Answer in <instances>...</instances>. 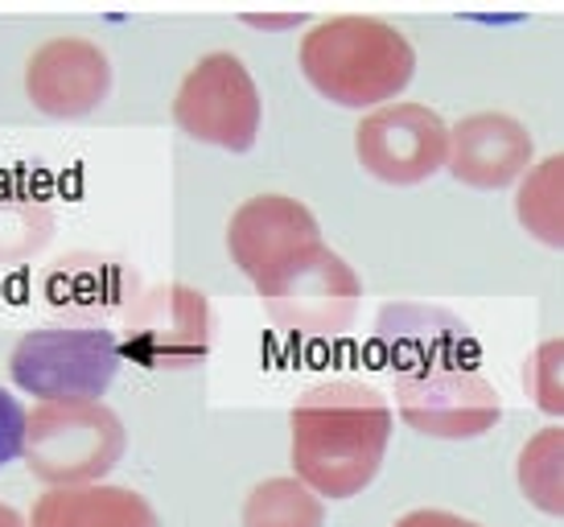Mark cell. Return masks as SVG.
<instances>
[{
    "mask_svg": "<svg viewBox=\"0 0 564 527\" xmlns=\"http://www.w3.org/2000/svg\"><path fill=\"white\" fill-rule=\"evenodd\" d=\"M392 404L355 379H334L301 391L289 412L293 478L322 498H355L376 482L392 445Z\"/></svg>",
    "mask_w": 564,
    "mask_h": 527,
    "instance_id": "obj_1",
    "label": "cell"
},
{
    "mask_svg": "<svg viewBox=\"0 0 564 527\" xmlns=\"http://www.w3.org/2000/svg\"><path fill=\"white\" fill-rule=\"evenodd\" d=\"M301 75L317 95L350 111L388 108L416 75V50L383 17L343 13L301 37Z\"/></svg>",
    "mask_w": 564,
    "mask_h": 527,
    "instance_id": "obj_2",
    "label": "cell"
},
{
    "mask_svg": "<svg viewBox=\"0 0 564 527\" xmlns=\"http://www.w3.org/2000/svg\"><path fill=\"white\" fill-rule=\"evenodd\" d=\"M124 420L104 400H37L25 424V462L30 474L50 491L104 482L124 458Z\"/></svg>",
    "mask_w": 564,
    "mask_h": 527,
    "instance_id": "obj_3",
    "label": "cell"
},
{
    "mask_svg": "<svg viewBox=\"0 0 564 527\" xmlns=\"http://www.w3.org/2000/svg\"><path fill=\"white\" fill-rule=\"evenodd\" d=\"M120 338L99 326H46L21 334L9 375L37 400H99L120 375Z\"/></svg>",
    "mask_w": 564,
    "mask_h": 527,
    "instance_id": "obj_4",
    "label": "cell"
},
{
    "mask_svg": "<svg viewBox=\"0 0 564 527\" xmlns=\"http://www.w3.org/2000/svg\"><path fill=\"white\" fill-rule=\"evenodd\" d=\"M272 326L301 338H334L346 334L362 301V280L326 239L305 248L276 277L256 284Z\"/></svg>",
    "mask_w": 564,
    "mask_h": 527,
    "instance_id": "obj_5",
    "label": "cell"
},
{
    "mask_svg": "<svg viewBox=\"0 0 564 527\" xmlns=\"http://www.w3.org/2000/svg\"><path fill=\"white\" fill-rule=\"evenodd\" d=\"M260 87L243 58L227 50L198 58L173 95V125L198 144H215L227 153H248L260 137Z\"/></svg>",
    "mask_w": 564,
    "mask_h": 527,
    "instance_id": "obj_6",
    "label": "cell"
},
{
    "mask_svg": "<svg viewBox=\"0 0 564 527\" xmlns=\"http://www.w3.org/2000/svg\"><path fill=\"white\" fill-rule=\"evenodd\" d=\"M210 301L189 284H158L124 313L120 351L149 372H186L210 355Z\"/></svg>",
    "mask_w": 564,
    "mask_h": 527,
    "instance_id": "obj_7",
    "label": "cell"
},
{
    "mask_svg": "<svg viewBox=\"0 0 564 527\" xmlns=\"http://www.w3.org/2000/svg\"><path fill=\"white\" fill-rule=\"evenodd\" d=\"M355 153L371 178L388 186L429 182L449 161V125L424 104H388L355 128Z\"/></svg>",
    "mask_w": 564,
    "mask_h": 527,
    "instance_id": "obj_8",
    "label": "cell"
},
{
    "mask_svg": "<svg viewBox=\"0 0 564 527\" xmlns=\"http://www.w3.org/2000/svg\"><path fill=\"white\" fill-rule=\"evenodd\" d=\"M395 400H400V417L416 433L437 437V441L482 437L502 417L499 391L490 388V379H482L474 367L400 375L395 379Z\"/></svg>",
    "mask_w": 564,
    "mask_h": 527,
    "instance_id": "obj_9",
    "label": "cell"
},
{
    "mask_svg": "<svg viewBox=\"0 0 564 527\" xmlns=\"http://www.w3.org/2000/svg\"><path fill=\"white\" fill-rule=\"evenodd\" d=\"M314 244H322L314 211L289 194H256L227 223V251L251 284L276 277Z\"/></svg>",
    "mask_w": 564,
    "mask_h": 527,
    "instance_id": "obj_10",
    "label": "cell"
},
{
    "mask_svg": "<svg viewBox=\"0 0 564 527\" xmlns=\"http://www.w3.org/2000/svg\"><path fill=\"white\" fill-rule=\"evenodd\" d=\"M111 92V63L91 37H50L25 63V95L42 116L79 120Z\"/></svg>",
    "mask_w": 564,
    "mask_h": 527,
    "instance_id": "obj_11",
    "label": "cell"
},
{
    "mask_svg": "<svg viewBox=\"0 0 564 527\" xmlns=\"http://www.w3.org/2000/svg\"><path fill=\"white\" fill-rule=\"evenodd\" d=\"M445 170L470 190H502L532 170V132L507 111H474L449 128Z\"/></svg>",
    "mask_w": 564,
    "mask_h": 527,
    "instance_id": "obj_12",
    "label": "cell"
},
{
    "mask_svg": "<svg viewBox=\"0 0 564 527\" xmlns=\"http://www.w3.org/2000/svg\"><path fill=\"white\" fill-rule=\"evenodd\" d=\"M379 355L400 375L474 367V338L454 313L429 305H392L379 318Z\"/></svg>",
    "mask_w": 564,
    "mask_h": 527,
    "instance_id": "obj_13",
    "label": "cell"
},
{
    "mask_svg": "<svg viewBox=\"0 0 564 527\" xmlns=\"http://www.w3.org/2000/svg\"><path fill=\"white\" fill-rule=\"evenodd\" d=\"M30 527H161V519L137 491L91 482L46 491L33 503Z\"/></svg>",
    "mask_w": 564,
    "mask_h": 527,
    "instance_id": "obj_14",
    "label": "cell"
},
{
    "mask_svg": "<svg viewBox=\"0 0 564 527\" xmlns=\"http://www.w3.org/2000/svg\"><path fill=\"white\" fill-rule=\"evenodd\" d=\"M516 218L535 244L564 251V153L535 161L516 190Z\"/></svg>",
    "mask_w": 564,
    "mask_h": 527,
    "instance_id": "obj_15",
    "label": "cell"
},
{
    "mask_svg": "<svg viewBox=\"0 0 564 527\" xmlns=\"http://www.w3.org/2000/svg\"><path fill=\"white\" fill-rule=\"evenodd\" d=\"M516 478L535 512L564 519V424H549L523 441Z\"/></svg>",
    "mask_w": 564,
    "mask_h": 527,
    "instance_id": "obj_16",
    "label": "cell"
},
{
    "mask_svg": "<svg viewBox=\"0 0 564 527\" xmlns=\"http://www.w3.org/2000/svg\"><path fill=\"white\" fill-rule=\"evenodd\" d=\"M243 527H326V503L301 478H268L243 503Z\"/></svg>",
    "mask_w": 564,
    "mask_h": 527,
    "instance_id": "obj_17",
    "label": "cell"
},
{
    "mask_svg": "<svg viewBox=\"0 0 564 527\" xmlns=\"http://www.w3.org/2000/svg\"><path fill=\"white\" fill-rule=\"evenodd\" d=\"M523 388L532 396V404L549 417H564V338L540 342L528 367H523Z\"/></svg>",
    "mask_w": 564,
    "mask_h": 527,
    "instance_id": "obj_18",
    "label": "cell"
},
{
    "mask_svg": "<svg viewBox=\"0 0 564 527\" xmlns=\"http://www.w3.org/2000/svg\"><path fill=\"white\" fill-rule=\"evenodd\" d=\"M25 424H30V412L0 388V465L25 453Z\"/></svg>",
    "mask_w": 564,
    "mask_h": 527,
    "instance_id": "obj_19",
    "label": "cell"
},
{
    "mask_svg": "<svg viewBox=\"0 0 564 527\" xmlns=\"http://www.w3.org/2000/svg\"><path fill=\"white\" fill-rule=\"evenodd\" d=\"M25 232L33 239L46 244L50 232V215L37 206V202H21V198H0V232Z\"/></svg>",
    "mask_w": 564,
    "mask_h": 527,
    "instance_id": "obj_20",
    "label": "cell"
},
{
    "mask_svg": "<svg viewBox=\"0 0 564 527\" xmlns=\"http://www.w3.org/2000/svg\"><path fill=\"white\" fill-rule=\"evenodd\" d=\"M392 527H482V524H474V519H466V515L457 512H441V507H416V512L400 515Z\"/></svg>",
    "mask_w": 564,
    "mask_h": 527,
    "instance_id": "obj_21",
    "label": "cell"
},
{
    "mask_svg": "<svg viewBox=\"0 0 564 527\" xmlns=\"http://www.w3.org/2000/svg\"><path fill=\"white\" fill-rule=\"evenodd\" d=\"M0 527H30V524H25V519L13 512V507H4V503H0Z\"/></svg>",
    "mask_w": 564,
    "mask_h": 527,
    "instance_id": "obj_22",
    "label": "cell"
}]
</instances>
